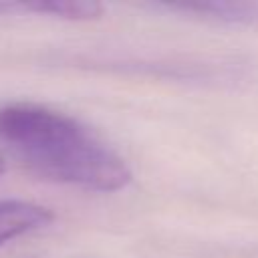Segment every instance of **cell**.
<instances>
[{"label": "cell", "instance_id": "cell-4", "mask_svg": "<svg viewBox=\"0 0 258 258\" xmlns=\"http://www.w3.org/2000/svg\"><path fill=\"white\" fill-rule=\"evenodd\" d=\"M18 10L52 14L67 20H95L103 14V4L89 0H54V2H26L18 4Z\"/></svg>", "mask_w": 258, "mask_h": 258}, {"label": "cell", "instance_id": "cell-5", "mask_svg": "<svg viewBox=\"0 0 258 258\" xmlns=\"http://www.w3.org/2000/svg\"><path fill=\"white\" fill-rule=\"evenodd\" d=\"M4 173V159H2V155H0V175Z\"/></svg>", "mask_w": 258, "mask_h": 258}, {"label": "cell", "instance_id": "cell-1", "mask_svg": "<svg viewBox=\"0 0 258 258\" xmlns=\"http://www.w3.org/2000/svg\"><path fill=\"white\" fill-rule=\"evenodd\" d=\"M0 141L36 173L62 183L117 191L131 181V169L115 149L77 119L42 105L0 107Z\"/></svg>", "mask_w": 258, "mask_h": 258}, {"label": "cell", "instance_id": "cell-3", "mask_svg": "<svg viewBox=\"0 0 258 258\" xmlns=\"http://www.w3.org/2000/svg\"><path fill=\"white\" fill-rule=\"evenodd\" d=\"M52 212L34 202L4 200L0 202V246L26 232L38 230L52 222Z\"/></svg>", "mask_w": 258, "mask_h": 258}, {"label": "cell", "instance_id": "cell-2", "mask_svg": "<svg viewBox=\"0 0 258 258\" xmlns=\"http://www.w3.org/2000/svg\"><path fill=\"white\" fill-rule=\"evenodd\" d=\"M173 12L191 14L204 20L236 24V26H258V2H238V0H210V2H181L165 4Z\"/></svg>", "mask_w": 258, "mask_h": 258}]
</instances>
